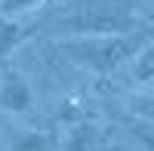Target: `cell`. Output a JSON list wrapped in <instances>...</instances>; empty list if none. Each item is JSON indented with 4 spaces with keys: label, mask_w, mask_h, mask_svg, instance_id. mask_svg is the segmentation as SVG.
I'll list each match as a JSON object with an SVG mask.
<instances>
[{
    "label": "cell",
    "mask_w": 154,
    "mask_h": 151,
    "mask_svg": "<svg viewBox=\"0 0 154 151\" xmlns=\"http://www.w3.org/2000/svg\"><path fill=\"white\" fill-rule=\"evenodd\" d=\"M59 139L56 130H12L0 151H59Z\"/></svg>",
    "instance_id": "277c9868"
},
{
    "label": "cell",
    "mask_w": 154,
    "mask_h": 151,
    "mask_svg": "<svg viewBox=\"0 0 154 151\" xmlns=\"http://www.w3.org/2000/svg\"><path fill=\"white\" fill-rule=\"evenodd\" d=\"M126 105H130V114L136 120L154 123V93H136V96H130Z\"/></svg>",
    "instance_id": "9c48e42d"
},
{
    "label": "cell",
    "mask_w": 154,
    "mask_h": 151,
    "mask_svg": "<svg viewBox=\"0 0 154 151\" xmlns=\"http://www.w3.org/2000/svg\"><path fill=\"white\" fill-rule=\"evenodd\" d=\"M126 133L136 142L139 151H154V123L148 120H130L126 123Z\"/></svg>",
    "instance_id": "ba28073f"
},
{
    "label": "cell",
    "mask_w": 154,
    "mask_h": 151,
    "mask_svg": "<svg viewBox=\"0 0 154 151\" xmlns=\"http://www.w3.org/2000/svg\"><path fill=\"white\" fill-rule=\"evenodd\" d=\"M133 80L136 83H154V40H148L139 56L133 59Z\"/></svg>",
    "instance_id": "52a82bcc"
},
{
    "label": "cell",
    "mask_w": 154,
    "mask_h": 151,
    "mask_svg": "<svg viewBox=\"0 0 154 151\" xmlns=\"http://www.w3.org/2000/svg\"><path fill=\"white\" fill-rule=\"evenodd\" d=\"M80 120H86V111L80 108V102L68 99V102L59 108V123H65V127H74V123H80Z\"/></svg>",
    "instance_id": "8fae6325"
},
{
    "label": "cell",
    "mask_w": 154,
    "mask_h": 151,
    "mask_svg": "<svg viewBox=\"0 0 154 151\" xmlns=\"http://www.w3.org/2000/svg\"><path fill=\"white\" fill-rule=\"evenodd\" d=\"M34 102H37V96H34L31 80L19 68L6 65L0 71V111H6V114H28L34 108Z\"/></svg>",
    "instance_id": "3957f363"
},
{
    "label": "cell",
    "mask_w": 154,
    "mask_h": 151,
    "mask_svg": "<svg viewBox=\"0 0 154 151\" xmlns=\"http://www.w3.org/2000/svg\"><path fill=\"white\" fill-rule=\"evenodd\" d=\"M46 0H0V16H9V19H19L25 12H34L40 9Z\"/></svg>",
    "instance_id": "30bf717a"
},
{
    "label": "cell",
    "mask_w": 154,
    "mask_h": 151,
    "mask_svg": "<svg viewBox=\"0 0 154 151\" xmlns=\"http://www.w3.org/2000/svg\"><path fill=\"white\" fill-rule=\"evenodd\" d=\"M102 127L96 120H80L74 127H65V139H59V151H99Z\"/></svg>",
    "instance_id": "5b68a950"
},
{
    "label": "cell",
    "mask_w": 154,
    "mask_h": 151,
    "mask_svg": "<svg viewBox=\"0 0 154 151\" xmlns=\"http://www.w3.org/2000/svg\"><path fill=\"white\" fill-rule=\"evenodd\" d=\"M37 25L34 22H25V19H9V16H0V62L6 56H12V49H19L28 37L34 34Z\"/></svg>",
    "instance_id": "8992f818"
},
{
    "label": "cell",
    "mask_w": 154,
    "mask_h": 151,
    "mask_svg": "<svg viewBox=\"0 0 154 151\" xmlns=\"http://www.w3.org/2000/svg\"><path fill=\"white\" fill-rule=\"evenodd\" d=\"M46 28L65 37H114V34H136L151 25L142 22L136 12V0H68Z\"/></svg>",
    "instance_id": "6da1fadb"
},
{
    "label": "cell",
    "mask_w": 154,
    "mask_h": 151,
    "mask_svg": "<svg viewBox=\"0 0 154 151\" xmlns=\"http://www.w3.org/2000/svg\"><path fill=\"white\" fill-rule=\"evenodd\" d=\"M148 40H154V28L114 37H65L56 40V49L77 68H86L93 74H114L120 65L133 62Z\"/></svg>",
    "instance_id": "7a4b0ae2"
}]
</instances>
